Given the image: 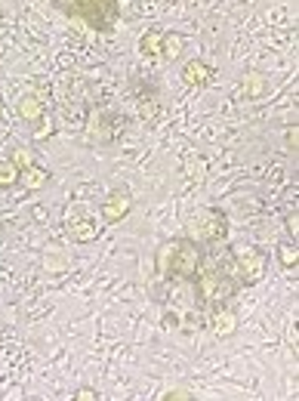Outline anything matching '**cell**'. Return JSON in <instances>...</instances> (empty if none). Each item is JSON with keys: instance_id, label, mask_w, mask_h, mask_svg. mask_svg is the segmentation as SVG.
Listing matches in <instances>:
<instances>
[{"instance_id": "6da1fadb", "label": "cell", "mask_w": 299, "mask_h": 401, "mask_svg": "<svg viewBox=\"0 0 299 401\" xmlns=\"http://www.w3.org/2000/svg\"><path fill=\"white\" fill-rule=\"evenodd\" d=\"M56 9H62L78 28H99L111 31L120 19L124 0H50Z\"/></svg>"}, {"instance_id": "7a4b0ae2", "label": "cell", "mask_w": 299, "mask_h": 401, "mask_svg": "<svg viewBox=\"0 0 299 401\" xmlns=\"http://www.w3.org/2000/svg\"><path fill=\"white\" fill-rule=\"evenodd\" d=\"M198 244L189 238L182 241H170V254H167V275L164 278H176V281H194L198 275Z\"/></svg>"}, {"instance_id": "3957f363", "label": "cell", "mask_w": 299, "mask_h": 401, "mask_svg": "<svg viewBox=\"0 0 299 401\" xmlns=\"http://www.w3.org/2000/svg\"><path fill=\"white\" fill-rule=\"evenodd\" d=\"M194 284H198V293L207 306H216L222 309V303L235 293V281H229V272H216V269H204V272L194 275Z\"/></svg>"}, {"instance_id": "277c9868", "label": "cell", "mask_w": 299, "mask_h": 401, "mask_svg": "<svg viewBox=\"0 0 299 401\" xmlns=\"http://www.w3.org/2000/svg\"><path fill=\"white\" fill-rule=\"evenodd\" d=\"M231 263H235V269L241 272L238 278V284H259L263 281V275H266V256H263V250H256V247H231Z\"/></svg>"}, {"instance_id": "5b68a950", "label": "cell", "mask_w": 299, "mask_h": 401, "mask_svg": "<svg viewBox=\"0 0 299 401\" xmlns=\"http://www.w3.org/2000/svg\"><path fill=\"white\" fill-rule=\"evenodd\" d=\"M130 210H133V198H130L127 192H111L105 204H102V219H105L108 226H115V222L130 217Z\"/></svg>"}, {"instance_id": "8992f818", "label": "cell", "mask_w": 299, "mask_h": 401, "mask_svg": "<svg viewBox=\"0 0 299 401\" xmlns=\"http://www.w3.org/2000/svg\"><path fill=\"white\" fill-rule=\"evenodd\" d=\"M204 219L207 222H198V238L204 241H219V238H226V217L216 210H210V213H204Z\"/></svg>"}, {"instance_id": "52a82bcc", "label": "cell", "mask_w": 299, "mask_h": 401, "mask_svg": "<svg viewBox=\"0 0 299 401\" xmlns=\"http://www.w3.org/2000/svg\"><path fill=\"white\" fill-rule=\"evenodd\" d=\"M210 78H213V71H210V65H207V62L192 59V62H185V65H182V80L189 83V87H207Z\"/></svg>"}, {"instance_id": "ba28073f", "label": "cell", "mask_w": 299, "mask_h": 401, "mask_svg": "<svg viewBox=\"0 0 299 401\" xmlns=\"http://www.w3.org/2000/svg\"><path fill=\"white\" fill-rule=\"evenodd\" d=\"M238 330V315L231 309H216L213 315V337H231V333Z\"/></svg>"}, {"instance_id": "9c48e42d", "label": "cell", "mask_w": 299, "mask_h": 401, "mask_svg": "<svg viewBox=\"0 0 299 401\" xmlns=\"http://www.w3.org/2000/svg\"><path fill=\"white\" fill-rule=\"evenodd\" d=\"M19 115H22V120H28V124H37V120L43 118V99L34 96V93L22 96L19 99Z\"/></svg>"}, {"instance_id": "30bf717a", "label": "cell", "mask_w": 299, "mask_h": 401, "mask_svg": "<svg viewBox=\"0 0 299 401\" xmlns=\"http://www.w3.org/2000/svg\"><path fill=\"white\" fill-rule=\"evenodd\" d=\"M19 179H22L25 189H43V185L50 182V173H46L43 167L31 164V167H25V170H19Z\"/></svg>"}, {"instance_id": "8fae6325", "label": "cell", "mask_w": 299, "mask_h": 401, "mask_svg": "<svg viewBox=\"0 0 299 401\" xmlns=\"http://www.w3.org/2000/svg\"><path fill=\"white\" fill-rule=\"evenodd\" d=\"M161 41H164L161 31H145L142 41H139V50H142L145 56H154V59H161Z\"/></svg>"}, {"instance_id": "7c38bea8", "label": "cell", "mask_w": 299, "mask_h": 401, "mask_svg": "<svg viewBox=\"0 0 299 401\" xmlns=\"http://www.w3.org/2000/svg\"><path fill=\"white\" fill-rule=\"evenodd\" d=\"M179 53H182V37L170 31V34H164V41H161V59H179Z\"/></svg>"}, {"instance_id": "4fadbf2b", "label": "cell", "mask_w": 299, "mask_h": 401, "mask_svg": "<svg viewBox=\"0 0 299 401\" xmlns=\"http://www.w3.org/2000/svg\"><path fill=\"white\" fill-rule=\"evenodd\" d=\"M278 259H281V266H284V269H296V263H299V250H296V244L284 241V244L278 247Z\"/></svg>"}, {"instance_id": "5bb4252c", "label": "cell", "mask_w": 299, "mask_h": 401, "mask_svg": "<svg viewBox=\"0 0 299 401\" xmlns=\"http://www.w3.org/2000/svg\"><path fill=\"white\" fill-rule=\"evenodd\" d=\"M244 87H247V96H250V99H259V96H263V90H266L263 74H259V71H250L247 78H244Z\"/></svg>"}, {"instance_id": "9a60e30c", "label": "cell", "mask_w": 299, "mask_h": 401, "mask_svg": "<svg viewBox=\"0 0 299 401\" xmlns=\"http://www.w3.org/2000/svg\"><path fill=\"white\" fill-rule=\"evenodd\" d=\"M19 182V170L13 161H0V189H9V185Z\"/></svg>"}, {"instance_id": "2e32d148", "label": "cell", "mask_w": 299, "mask_h": 401, "mask_svg": "<svg viewBox=\"0 0 299 401\" xmlns=\"http://www.w3.org/2000/svg\"><path fill=\"white\" fill-rule=\"evenodd\" d=\"M9 161L16 164V170H25V167H31V164H34V155H31V148H16Z\"/></svg>"}, {"instance_id": "e0dca14e", "label": "cell", "mask_w": 299, "mask_h": 401, "mask_svg": "<svg viewBox=\"0 0 299 401\" xmlns=\"http://www.w3.org/2000/svg\"><path fill=\"white\" fill-rule=\"evenodd\" d=\"M71 235L78 238V241H90L93 235H96V222H80V226L71 229Z\"/></svg>"}, {"instance_id": "ac0fdd59", "label": "cell", "mask_w": 299, "mask_h": 401, "mask_svg": "<svg viewBox=\"0 0 299 401\" xmlns=\"http://www.w3.org/2000/svg\"><path fill=\"white\" fill-rule=\"evenodd\" d=\"M74 401H99V395L93 392V389H78V395H74Z\"/></svg>"}, {"instance_id": "d6986e66", "label": "cell", "mask_w": 299, "mask_h": 401, "mask_svg": "<svg viewBox=\"0 0 299 401\" xmlns=\"http://www.w3.org/2000/svg\"><path fill=\"white\" fill-rule=\"evenodd\" d=\"M164 401H194V398H192V395H185V392H170Z\"/></svg>"}, {"instance_id": "ffe728a7", "label": "cell", "mask_w": 299, "mask_h": 401, "mask_svg": "<svg viewBox=\"0 0 299 401\" xmlns=\"http://www.w3.org/2000/svg\"><path fill=\"white\" fill-rule=\"evenodd\" d=\"M167 328H179V315L176 312H167Z\"/></svg>"}, {"instance_id": "44dd1931", "label": "cell", "mask_w": 299, "mask_h": 401, "mask_svg": "<svg viewBox=\"0 0 299 401\" xmlns=\"http://www.w3.org/2000/svg\"><path fill=\"white\" fill-rule=\"evenodd\" d=\"M0 115H4V105H0Z\"/></svg>"}]
</instances>
